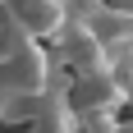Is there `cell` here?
Listing matches in <instances>:
<instances>
[{"instance_id":"cell-1","label":"cell","mask_w":133,"mask_h":133,"mask_svg":"<svg viewBox=\"0 0 133 133\" xmlns=\"http://www.w3.org/2000/svg\"><path fill=\"white\" fill-rule=\"evenodd\" d=\"M0 78H5L9 92L32 96V101H41V96H64V87H69V74H60L51 46H41V41H28L23 51H14L0 64Z\"/></svg>"},{"instance_id":"cell-2","label":"cell","mask_w":133,"mask_h":133,"mask_svg":"<svg viewBox=\"0 0 133 133\" xmlns=\"http://www.w3.org/2000/svg\"><path fill=\"white\" fill-rule=\"evenodd\" d=\"M64 106L74 110V119H87V115L119 119L124 110L133 106V92H129V78H124L119 69H101V74L69 78V87H64Z\"/></svg>"},{"instance_id":"cell-3","label":"cell","mask_w":133,"mask_h":133,"mask_svg":"<svg viewBox=\"0 0 133 133\" xmlns=\"http://www.w3.org/2000/svg\"><path fill=\"white\" fill-rule=\"evenodd\" d=\"M55 46V64H60V74H69V78H83V74H101V69H110L106 60V46L87 32V23H83L78 14H69V23L60 28V37L51 41Z\"/></svg>"},{"instance_id":"cell-4","label":"cell","mask_w":133,"mask_h":133,"mask_svg":"<svg viewBox=\"0 0 133 133\" xmlns=\"http://www.w3.org/2000/svg\"><path fill=\"white\" fill-rule=\"evenodd\" d=\"M0 9L9 14L32 41H41V46H51L60 37V28L69 23V5L64 0H0Z\"/></svg>"},{"instance_id":"cell-5","label":"cell","mask_w":133,"mask_h":133,"mask_svg":"<svg viewBox=\"0 0 133 133\" xmlns=\"http://www.w3.org/2000/svg\"><path fill=\"white\" fill-rule=\"evenodd\" d=\"M23 133H78V119L64 106V96H41V110L32 115V124Z\"/></svg>"},{"instance_id":"cell-6","label":"cell","mask_w":133,"mask_h":133,"mask_svg":"<svg viewBox=\"0 0 133 133\" xmlns=\"http://www.w3.org/2000/svg\"><path fill=\"white\" fill-rule=\"evenodd\" d=\"M37 110H41V101L9 92V87H5V78H0V124H18V129H28Z\"/></svg>"},{"instance_id":"cell-7","label":"cell","mask_w":133,"mask_h":133,"mask_svg":"<svg viewBox=\"0 0 133 133\" xmlns=\"http://www.w3.org/2000/svg\"><path fill=\"white\" fill-rule=\"evenodd\" d=\"M64 5H69V14H83L87 5H92V0H64Z\"/></svg>"},{"instance_id":"cell-8","label":"cell","mask_w":133,"mask_h":133,"mask_svg":"<svg viewBox=\"0 0 133 133\" xmlns=\"http://www.w3.org/2000/svg\"><path fill=\"white\" fill-rule=\"evenodd\" d=\"M119 133H133V119H119Z\"/></svg>"},{"instance_id":"cell-9","label":"cell","mask_w":133,"mask_h":133,"mask_svg":"<svg viewBox=\"0 0 133 133\" xmlns=\"http://www.w3.org/2000/svg\"><path fill=\"white\" fill-rule=\"evenodd\" d=\"M124 78H129V92H133V69H129V74H124Z\"/></svg>"}]
</instances>
